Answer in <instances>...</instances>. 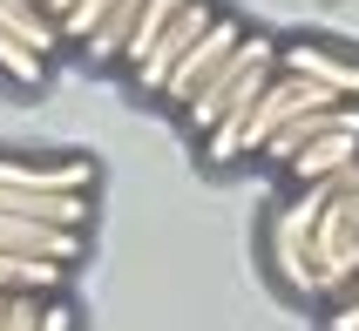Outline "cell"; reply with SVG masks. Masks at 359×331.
<instances>
[{
	"label": "cell",
	"instance_id": "cell-1",
	"mask_svg": "<svg viewBox=\"0 0 359 331\" xmlns=\"http://www.w3.org/2000/svg\"><path fill=\"white\" fill-rule=\"evenodd\" d=\"M312 297H346L359 284V162L325 176V210L312 216Z\"/></svg>",
	"mask_w": 359,
	"mask_h": 331
},
{
	"label": "cell",
	"instance_id": "cell-2",
	"mask_svg": "<svg viewBox=\"0 0 359 331\" xmlns=\"http://www.w3.org/2000/svg\"><path fill=\"white\" fill-rule=\"evenodd\" d=\"M319 210H325V183H292V196H285L278 210H271V223H264L271 277H278L292 297H312V257H305V244H312V216Z\"/></svg>",
	"mask_w": 359,
	"mask_h": 331
},
{
	"label": "cell",
	"instance_id": "cell-3",
	"mask_svg": "<svg viewBox=\"0 0 359 331\" xmlns=\"http://www.w3.org/2000/svg\"><path fill=\"white\" fill-rule=\"evenodd\" d=\"M264 68H278V41H271V34H244L238 48H231V55L217 61V75H210V81L197 88V95L183 101V129H190V136L203 142L210 129H217V115L231 108V95H238V88H244L251 75H264Z\"/></svg>",
	"mask_w": 359,
	"mask_h": 331
},
{
	"label": "cell",
	"instance_id": "cell-4",
	"mask_svg": "<svg viewBox=\"0 0 359 331\" xmlns=\"http://www.w3.org/2000/svg\"><path fill=\"white\" fill-rule=\"evenodd\" d=\"M278 68L319 81L325 95H339L359 108V48L346 41H325V34H299V41H278Z\"/></svg>",
	"mask_w": 359,
	"mask_h": 331
},
{
	"label": "cell",
	"instance_id": "cell-5",
	"mask_svg": "<svg viewBox=\"0 0 359 331\" xmlns=\"http://www.w3.org/2000/svg\"><path fill=\"white\" fill-rule=\"evenodd\" d=\"M244 34H251V27H244L238 14H217V20H210V27H203L197 41H190V48H183V61L170 68V75H163V95H156V101H170V108L183 115V101H190V95L203 88V81L217 75V61L231 55V48H238Z\"/></svg>",
	"mask_w": 359,
	"mask_h": 331
},
{
	"label": "cell",
	"instance_id": "cell-6",
	"mask_svg": "<svg viewBox=\"0 0 359 331\" xmlns=\"http://www.w3.org/2000/svg\"><path fill=\"white\" fill-rule=\"evenodd\" d=\"M210 20H217V7H210V0H183L177 20H170V27H163L149 48H142V61L129 68V88H136V95H163V75L183 61V48H190V41H197Z\"/></svg>",
	"mask_w": 359,
	"mask_h": 331
},
{
	"label": "cell",
	"instance_id": "cell-7",
	"mask_svg": "<svg viewBox=\"0 0 359 331\" xmlns=\"http://www.w3.org/2000/svg\"><path fill=\"white\" fill-rule=\"evenodd\" d=\"M7 190H41V196H95V162L88 156H0Z\"/></svg>",
	"mask_w": 359,
	"mask_h": 331
},
{
	"label": "cell",
	"instance_id": "cell-8",
	"mask_svg": "<svg viewBox=\"0 0 359 331\" xmlns=\"http://www.w3.org/2000/svg\"><path fill=\"white\" fill-rule=\"evenodd\" d=\"M0 251L7 257H48L61 271H75L81 257H88V230H61V223H34V216L0 210Z\"/></svg>",
	"mask_w": 359,
	"mask_h": 331
},
{
	"label": "cell",
	"instance_id": "cell-9",
	"mask_svg": "<svg viewBox=\"0 0 359 331\" xmlns=\"http://www.w3.org/2000/svg\"><path fill=\"white\" fill-rule=\"evenodd\" d=\"M0 27H7L14 41H27L41 61L61 48V27L48 20V7H41V0H0Z\"/></svg>",
	"mask_w": 359,
	"mask_h": 331
},
{
	"label": "cell",
	"instance_id": "cell-10",
	"mask_svg": "<svg viewBox=\"0 0 359 331\" xmlns=\"http://www.w3.org/2000/svg\"><path fill=\"white\" fill-rule=\"evenodd\" d=\"M61 284H68L61 264H48V257H7V251H0V297H14V291L61 297Z\"/></svg>",
	"mask_w": 359,
	"mask_h": 331
},
{
	"label": "cell",
	"instance_id": "cell-11",
	"mask_svg": "<svg viewBox=\"0 0 359 331\" xmlns=\"http://www.w3.org/2000/svg\"><path fill=\"white\" fill-rule=\"evenodd\" d=\"M142 7H149V0H116V7H109V20H102L95 34H88V48H81V55L88 61H109V68H116L122 61V48H129V34H136V14Z\"/></svg>",
	"mask_w": 359,
	"mask_h": 331
},
{
	"label": "cell",
	"instance_id": "cell-12",
	"mask_svg": "<svg viewBox=\"0 0 359 331\" xmlns=\"http://www.w3.org/2000/svg\"><path fill=\"white\" fill-rule=\"evenodd\" d=\"M0 75L14 81V88H41V81H48V61H41L27 41H14L7 27H0Z\"/></svg>",
	"mask_w": 359,
	"mask_h": 331
},
{
	"label": "cell",
	"instance_id": "cell-13",
	"mask_svg": "<svg viewBox=\"0 0 359 331\" xmlns=\"http://www.w3.org/2000/svg\"><path fill=\"white\" fill-rule=\"evenodd\" d=\"M177 7H183V0H149V7L136 14V34H129V48H122V61H116L122 75H129V68L142 61V48H149V41H156L163 27H170V20H177Z\"/></svg>",
	"mask_w": 359,
	"mask_h": 331
},
{
	"label": "cell",
	"instance_id": "cell-14",
	"mask_svg": "<svg viewBox=\"0 0 359 331\" xmlns=\"http://www.w3.org/2000/svg\"><path fill=\"white\" fill-rule=\"evenodd\" d=\"M109 7H116V0H75V14L61 20V41H75V48H88V34H95L102 20H109Z\"/></svg>",
	"mask_w": 359,
	"mask_h": 331
},
{
	"label": "cell",
	"instance_id": "cell-15",
	"mask_svg": "<svg viewBox=\"0 0 359 331\" xmlns=\"http://www.w3.org/2000/svg\"><path fill=\"white\" fill-rule=\"evenodd\" d=\"M41 331H75V311H68L61 297H48V311H41Z\"/></svg>",
	"mask_w": 359,
	"mask_h": 331
},
{
	"label": "cell",
	"instance_id": "cell-16",
	"mask_svg": "<svg viewBox=\"0 0 359 331\" xmlns=\"http://www.w3.org/2000/svg\"><path fill=\"white\" fill-rule=\"evenodd\" d=\"M41 7H48V20H55V27H61L68 14H75V0H41Z\"/></svg>",
	"mask_w": 359,
	"mask_h": 331
}]
</instances>
